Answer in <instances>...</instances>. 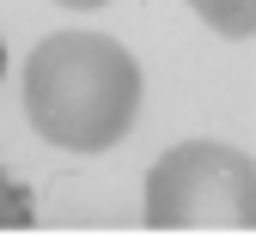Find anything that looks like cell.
Listing matches in <instances>:
<instances>
[{
	"label": "cell",
	"instance_id": "1",
	"mask_svg": "<svg viewBox=\"0 0 256 237\" xmlns=\"http://www.w3.org/2000/svg\"><path fill=\"white\" fill-rule=\"evenodd\" d=\"M24 110L30 128L61 152H110L134 128L140 67L116 37L55 30L24 61Z\"/></svg>",
	"mask_w": 256,
	"mask_h": 237
},
{
	"label": "cell",
	"instance_id": "2",
	"mask_svg": "<svg viewBox=\"0 0 256 237\" xmlns=\"http://www.w3.org/2000/svg\"><path fill=\"white\" fill-rule=\"evenodd\" d=\"M152 231H256V158L226 140H183L146 171Z\"/></svg>",
	"mask_w": 256,
	"mask_h": 237
},
{
	"label": "cell",
	"instance_id": "3",
	"mask_svg": "<svg viewBox=\"0 0 256 237\" xmlns=\"http://www.w3.org/2000/svg\"><path fill=\"white\" fill-rule=\"evenodd\" d=\"M189 12L220 37H256V0H189Z\"/></svg>",
	"mask_w": 256,
	"mask_h": 237
},
{
	"label": "cell",
	"instance_id": "4",
	"mask_svg": "<svg viewBox=\"0 0 256 237\" xmlns=\"http://www.w3.org/2000/svg\"><path fill=\"white\" fill-rule=\"evenodd\" d=\"M30 225V201H24V189L0 171V231H24Z\"/></svg>",
	"mask_w": 256,
	"mask_h": 237
},
{
	"label": "cell",
	"instance_id": "5",
	"mask_svg": "<svg viewBox=\"0 0 256 237\" xmlns=\"http://www.w3.org/2000/svg\"><path fill=\"white\" fill-rule=\"evenodd\" d=\"M55 6H80V12H92V6H110V0H55Z\"/></svg>",
	"mask_w": 256,
	"mask_h": 237
}]
</instances>
